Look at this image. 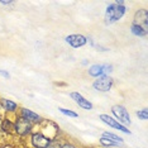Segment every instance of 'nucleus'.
Returning a JSON list of instances; mask_svg holds the SVG:
<instances>
[{
  "label": "nucleus",
  "instance_id": "1",
  "mask_svg": "<svg viewBox=\"0 0 148 148\" xmlns=\"http://www.w3.org/2000/svg\"><path fill=\"white\" fill-rule=\"evenodd\" d=\"M127 12V6H125V3L123 0H118V1H114V3H110L109 5L106 6V10H105V16H104V23L106 25H110L113 23H115L118 21L124 16Z\"/></svg>",
  "mask_w": 148,
  "mask_h": 148
},
{
  "label": "nucleus",
  "instance_id": "2",
  "mask_svg": "<svg viewBox=\"0 0 148 148\" xmlns=\"http://www.w3.org/2000/svg\"><path fill=\"white\" fill-rule=\"evenodd\" d=\"M33 124L29 123L28 120L23 119L22 116L16 115L14 119V133L21 137H25L28 134H32Z\"/></svg>",
  "mask_w": 148,
  "mask_h": 148
},
{
  "label": "nucleus",
  "instance_id": "3",
  "mask_svg": "<svg viewBox=\"0 0 148 148\" xmlns=\"http://www.w3.org/2000/svg\"><path fill=\"white\" fill-rule=\"evenodd\" d=\"M112 113H113V115L115 116L114 119L118 120L122 125H124V127L130 125L132 120H130L129 112H128L123 105H113L112 106Z\"/></svg>",
  "mask_w": 148,
  "mask_h": 148
},
{
  "label": "nucleus",
  "instance_id": "4",
  "mask_svg": "<svg viewBox=\"0 0 148 148\" xmlns=\"http://www.w3.org/2000/svg\"><path fill=\"white\" fill-rule=\"evenodd\" d=\"M113 85H114V80L109 75H104V76L97 77L95 81L92 82L94 90H96V91H99V92L110 91V89L113 87Z\"/></svg>",
  "mask_w": 148,
  "mask_h": 148
},
{
  "label": "nucleus",
  "instance_id": "5",
  "mask_svg": "<svg viewBox=\"0 0 148 148\" xmlns=\"http://www.w3.org/2000/svg\"><path fill=\"white\" fill-rule=\"evenodd\" d=\"M53 140L49 137H46L42 132H32L31 143L34 148H48Z\"/></svg>",
  "mask_w": 148,
  "mask_h": 148
},
{
  "label": "nucleus",
  "instance_id": "6",
  "mask_svg": "<svg viewBox=\"0 0 148 148\" xmlns=\"http://www.w3.org/2000/svg\"><path fill=\"white\" fill-rule=\"evenodd\" d=\"M110 72H113V66L108 65V63H104V65H99V63H95V65H91L87 70V73H89L91 77H97L104 76V75H109Z\"/></svg>",
  "mask_w": 148,
  "mask_h": 148
},
{
  "label": "nucleus",
  "instance_id": "7",
  "mask_svg": "<svg viewBox=\"0 0 148 148\" xmlns=\"http://www.w3.org/2000/svg\"><path fill=\"white\" fill-rule=\"evenodd\" d=\"M99 119L101 120L103 123H105L106 125L114 128V129H118V130H120V132H123V133H125V134H132V133H130V130L128 129L127 127L122 125V124L118 122V120H115L113 116H109L108 114H101V115L99 116Z\"/></svg>",
  "mask_w": 148,
  "mask_h": 148
},
{
  "label": "nucleus",
  "instance_id": "8",
  "mask_svg": "<svg viewBox=\"0 0 148 148\" xmlns=\"http://www.w3.org/2000/svg\"><path fill=\"white\" fill-rule=\"evenodd\" d=\"M19 116H22L23 119L28 120V122L32 123L33 125H34V124L43 123V118L41 115H38V114L34 113L33 110L27 109V108H21V110H19Z\"/></svg>",
  "mask_w": 148,
  "mask_h": 148
},
{
  "label": "nucleus",
  "instance_id": "9",
  "mask_svg": "<svg viewBox=\"0 0 148 148\" xmlns=\"http://www.w3.org/2000/svg\"><path fill=\"white\" fill-rule=\"evenodd\" d=\"M65 41L71 47H73V48H80V47L85 46L87 43L86 37L82 34H70V36L65 37Z\"/></svg>",
  "mask_w": 148,
  "mask_h": 148
},
{
  "label": "nucleus",
  "instance_id": "10",
  "mask_svg": "<svg viewBox=\"0 0 148 148\" xmlns=\"http://www.w3.org/2000/svg\"><path fill=\"white\" fill-rule=\"evenodd\" d=\"M70 97L75 101L77 105H79L80 108H82V109H85V110H91L92 109V104H91V101H89L87 99H85L81 94L80 92H71L70 94Z\"/></svg>",
  "mask_w": 148,
  "mask_h": 148
},
{
  "label": "nucleus",
  "instance_id": "11",
  "mask_svg": "<svg viewBox=\"0 0 148 148\" xmlns=\"http://www.w3.org/2000/svg\"><path fill=\"white\" fill-rule=\"evenodd\" d=\"M0 106H1L3 112H5L6 114H15L19 108V105L15 101H13L10 99H4V97L0 99Z\"/></svg>",
  "mask_w": 148,
  "mask_h": 148
},
{
  "label": "nucleus",
  "instance_id": "12",
  "mask_svg": "<svg viewBox=\"0 0 148 148\" xmlns=\"http://www.w3.org/2000/svg\"><path fill=\"white\" fill-rule=\"evenodd\" d=\"M134 24H138L140 27H143L144 29L148 31V12L146 9H139L136 15H134V21H133Z\"/></svg>",
  "mask_w": 148,
  "mask_h": 148
},
{
  "label": "nucleus",
  "instance_id": "13",
  "mask_svg": "<svg viewBox=\"0 0 148 148\" xmlns=\"http://www.w3.org/2000/svg\"><path fill=\"white\" fill-rule=\"evenodd\" d=\"M0 130L5 134H13L14 133V120H12L9 116H4L0 120Z\"/></svg>",
  "mask_w": 148,
  "mask_h": 148
},
{
  "label": "nucleus",
  "instance_id": "14",
  "mask_svg": "<svg viewBox=\"0 0 148 148\" xmlns=\"http://www.w3.org/2000/svg\"><path fill=\"white\" fill-rule=\"evenodd\" d=\"M130 32H132V34H134L136 37H146L148 31L147 29H144L143 27L132 23V25H130Z\"/></svg>",
  "mask_w": 148,
  "mask_h": 148
},
{
  "label": "nucleus",
  "instance_id": "15",
  "mask_svg": "<svg viewBox=\"0 0 148 148\" xmlns=\"http://www.w3.org/2000/svg\"><path fill=\"white\" fill-rule=\"evenodd\" d=\"M101 138H105V139H109V140H112V142H115L119 144H123V140H124L122 137L116 136V134H114V133H110V132H103Z\"/></svg>",
  "mask_w": 148,
  "mask_h": 148
},
{
  "label": "nucleus",
  "instance_id": "16",
  "mask_svg": "<svg viewBox=\"0 0 148 148\" xmlns=\"http://www.w3.org/2000/svg\"><path fill=\"white\" fill-rule=\"evenodd\" d=\"M100 144L104 146V147H119V146H122V144L115 143V142H112V140L105 139V138H100Z\"/></svg>",
  "mask_w": 148,
  "mask_h": 148
},
{
  "label": "nucleus",
  "instance_id": "17",
  "mask_svg": "<svg viewBox=\"0 0 148 148\" xmlns=\"http://www.w3.org/2000/svg\"><path fill=\"white\" fill-rule=\"evenodd\" d=\"M58 110L63 114V115H66V116H70V118H79V114L75 113V112H72V110H70V109H65V108H58Z\"/></svg>",
  "mask_w": 148,
  "mask_h": 148
},
{
  "label": "nucleus",
  "instance_id": "18",
  "mask_svg": "<svg viewBox=\"0 0 148 148\" xmlns=\"http://www.w3.org/2000/svg\"><path fill=\"white\" fill-rule=\"evenodd\" d=\"M137 116L139 118L140 120H147V118H148V112H147L146 108H144V109H142V110H139V112H137Z\"/></svg>",
  "mask_w": 148,
  "mask_h": 148
},
{
  "label": "nucleus",
  "instance_id": "19",
  "mask_svg": "<svg viewBox=\"0 0 148 148\" xmlns=\"http://www.w3.org/2000/svg\"><path fill=\"white\" fill-rule=\"evenodd\" d=\"M60 148H76V146H73L71 143H63V144H61Z\"/></svg>",
  "mask_w": 148,
  "mask_h": 148
},
{
  "label": "nucleus",
  "instance_id": "20",
  "mask_svg": "<svg viewBox=\"0 0 148 148\" xmlns=\"http://www.w3.org/2000/svg\"><path fill=\"white\" fill-rule=\"evenodd\" d=\"M0 76L5 77V79H9V77H10V75H9L6 71H4V70H0Z\"/></svg>",
  "mask_w": 148,
  "mask_h": 148
},
{
  "label": "nucleus",
  "instance_id": "21",
  "mask_svg": "<svg viewBox=\"0 0 148 148\" xmlns=\"http://www.w3.org/2000/svg\"><path fill=\"white\" fill-rule=\"evenodd\" d=\"M60 147H61V143H58V142H52L51 146H49L48 148H60Z\"/></svg>",
  "mask_w": 148,
  "mask_h": 148
},
{
  "label": "nucleus",
  "instance_id": "22",
  "mask_svg": "<svg viewBox=\"0 0 148 148\" xmlns=\"http://www.w3.org/2000/svg\"><path fill=\"white\" fill-rule=\"evenodd\" d=\"M0 4L1 5H13L14 1H10V0H9V1H0Z\"/></svg>",
  "mask_w": 148,
  "mask_h": 148
},
{
  "label": "nucleus",
  "instance_id": "23",
  "mask_svg": "<svg viewBox=\"0 0 148 148\" xmlns=\"http://www.w3.org/2000/svg\"><path fill=\"white\" fill-rule=\"evenodd\" d=\"M1 110H3V109H1V106H0V112H1Z\"/></svg>",
  "mask_w": 148,
  "mask_h": 148
}]
</instances>
